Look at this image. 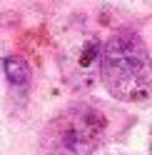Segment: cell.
<instances>
[{
  "label": "cell",
  "instance_id": "obj_3",
  "mask_svg": "<svg viewBox=\"0 0 152 155\" xmlns=\"http://www.w3.org/2000/svg\"><path fill=\"white\" fill-rule=\"evenodd\" d=\"M3 70H5V78L10 80V85H15V88H25V85L30 83V65H27L23 58H17V55L5 58Z\"/></svg>",
  "mask_w": 152,
  "mask_h": 155
},
{
  "label": "cell",
  "instance_id": "obj_1",
  "mask_svg": "<svg viewBox=\"0 0 152 155\" xmlns=\"http://www.w3.org/2000/svg\"><path fill=\"white\" fill-rule=\"evenodd\" d=\"M97 68L112 98L122 103H145L152 98V58L137 33H115L100 48Z\"/></svg>",
  "mask_w": 152,
  "mask_h": 155
},
{
  "label": "cell",
  "instance_id": "obj_2",
  "mask_svg": "<svg viewBox=\"0 0 152 155\" xmlns=\"http://www.w3.org/2000/svg\"><path fill=\"white\" fill-rule=\"evenodd\" d=\"M105 113L95 105H72L52 118L40 138L37 155H92L105 133Z\"/></svg>",
  "mask_w": 152,
  "mask_h": 155
}]
</instances>
